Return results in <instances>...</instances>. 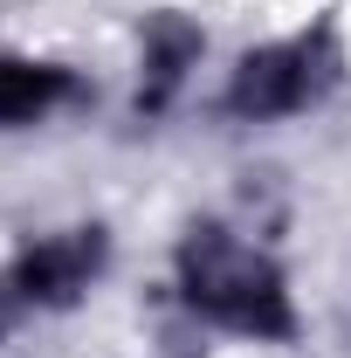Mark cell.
<instances>
[{"label":"cell","mask_w":351,"mask_h":358,"mask_svg":"<svg viewBox=\"0 0 351 358\" xmlns=\"http://www.w3.org/2000/svg\"><path fill=\"white\" fill-rule=\"evenodd\" d=\"M173 289H179V303L200 317V324H214V331L241 338V345H296V338H303V310H296V296H289L282 262H275L268 248H255V241H241V234L227 221H214V214H200V221L179 227Z\"/></svg>","instance_id":"cell-1"},{"label":"cell","mask_w":351,"mask_h":358,"mask_svg":"<svg viewBox=\"0 0 351 358\" xmlns=\"http://www.w3.org/2000/svg\"><path fill=\"white\" fill-rule=\"evenodd\" d=\"M338 83H345V42L331 21H310L282 42L248 48L220 83V110L234 124H282V117L317 110Z\"/></svg>","instance_id":"cell-2"},{"label":"cell","mask_w":351,"mask_h":358,"mask_svg":"<svg viewBox=\"0 0 351 358\" xmlns=\"http://www.w3.org/2000/svg\"><path fill=\"white\" fill-rule=\"evenodd\" d=\"M103 275H110V227L103 221H76V227H55V234L21 241L0 262V345L28 317L76 310Z\"/></svg>","instance_id":"cell-3"},{"label":"cell","mask_w":351,"mask_h":358,"mask_svg":"<svg viewBox=\"0 0 351 358\" xmlns=\"http://www.w3.org/2000/svg\"><path fill=\"white\" fill-rule=\"evenodd\" d=\"M200 55H207V28H200L193 14H179V7H152V14L138 21V83H131V110L145 117V124H159L179 96H186L193 69H200Z\"/></svg>","instance_id":"cell-4"},{"label":"cell","mask_w":351,"mask_h":358,"mask_svg":"<svg viewBox=\"0 0 351 358\" xmlns=\"http://www.w3.org/2000/svg\"><path fill=\"white\" fill-rule=\"evenodd\" d=\"M89 83L69 62H48V55H0V131H35L55 110L83 103Z\"/></svg>","instance_id":"cell-5"}]
</instances>
